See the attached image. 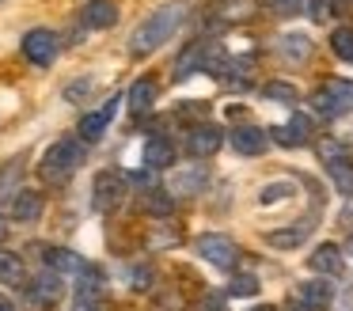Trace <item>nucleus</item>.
<instances>
[{"instance_id": "nucleus-1", "label": "nucleus", "mask_w": 353, "mask_h": 311, "mask_svg": "<svg viewBox=\"0 0 353 311\" xmlns=\"http://www.w3.org/2000/svg\"><path fill=\"white\" fill-rule=\"evenodd\" d=\"M183 19H186L183 4L156 8V12L148 15V19H141V27L130 34V57H148V53H156L179 27H183Z\"/></svg>"}, {"instance_id": "nucleus-2", "label": "nucleus", "mask_w": 353, "mask_h": 311, "mask_svg": "<svg viewBox=\"0 0 353 311\" xmlns=\"http://www.w3.org/2000/svg\"><path fill=\"white\" fill-rule=\"evenodd\" d=\"M84 156L88 152H84V141H80V137H57L39 159V179L46 182V186H65V182L77 174V167L84 163Z\"/></svg>"}, {"instance_id": "nucleus-3", "label": "nucleus", "mask_w": 353, "mask_h": 311, "mask_svg": "<svg viewBox=\"0 0 353 311\" xmlns=\"http://www.w3.org/2000/svg\"><path fill=\"white\" fill-rule=\"evenodd\" d=\"M194 250H198L209 265H216V270H232V265L239 262L236 239H232V235H224V232H201L198 239H194Z\"/></svg>"}, {"instance_id": "nucleus-4", "label": "nucleus", "mask_w": 353, "mask_h": 311, "mask_svg": "<svg viewBox=\"0 0 353 311\" xmlns=\"http://www.w3.org/2000/svg\"><path fill=\"white\" fill-rule=\"evenodd\" d=\"M125 197V174L122 171H99L92 182V209L95 212H114Z\"/></svg>"}, {"instance_id": "nucleus-5", "label": "nucleus", "mask_w": 353, "mask_h": 311, "mask_svg": "<svg viewBox=\"0 0 353 311\" xmlns=\"http://www.w3.org/2000/svg\"><path fill=\"white\" fill-rule=\"evenodd\" d=\"M57 50H61V42H57V34L50 27H34L23 34V57L31 61V65H54Z\"/></svg>"}, {"instance_id": "nucleus-6", "label": "nucleus", "mask_w": 353, "mask_h": 311, "mask_svg": "<svg viewBox=\"0 0 353 311\" xmlns=\"http://www.w3.org/2000/svg\"><path fill=\"white\" fill-rule=\"evenodd\" d=\"M118 103H122V99H118V95H110L107 103L99 106V110H88L84 118H80V126H77V137H80V141H84V144H95V141H99V137L107 133V126L114 121Z\"/></svg>"}, {"instance_id": "nucleus-7", "label": "nucleus", "mask_w": 353, "mask_h": 311, "mask_svg": "<svg viewBox=\"0 0 353 311\" xmlns=\"http://www.w3.org/2000/svg\"><path fill=\"white\" fill-rule=\"evenodd\" d=\"M65 292V277L54 270L39 273V277L31 281V288H27V300H31V308H54L57 300H61Z\"/></svg>"}, {"instance_id": "nucleus-8", "label": "nucleus", "mask_w": 353, "mask_h": 311, "mask_svg": "<svg viewBox=\"0 0 353 311\" xmlns=\"http://www.w3.org/2000/svg\"><path fill=\"white\" fill-rule=\"evenodd\" d=\"M221 144H224V133H221L216 126H209V121L194 126V129H190V137H186V152H190L194 159H209V156H216V152H221Z\"/></svg>"}, {"instance_id": "nucleus-9", "label": "nucleus", "mask_w": 353, "mask_h": 311, "mask_svg": "<svg viewBox=\"0 0 353 311\" xmlns=\"http://www.w3.org/2000/svg\"><path fill=\"white\" fill-rule=\"evenodd\" d=\"M156 95H160V80H156V76H137V80L130 83V91H125V106H130L133 118H141V114L152 110Z\"/></svg>"}, {"instance_id": "nucleus-10", "label": "nucleus", "mask_w": 353, "mask_h": 311, "mask_svg": "<svg viewBox=\"0 0 353 311\" xmlns=\"http://www.w3.org/2000/svg\"><path fill=\"white\" fill-rule=\"evenodd\" d=\"M103 296H107V273L95 270V265H84V270L77 273V303H92V308H99Z\"/></svg>"}, {"instance_id": "nucleus-11", "label": "nucleus", "mask_w": 353, "mask_h": 311, "mask_svg": "<svg viewBox=\"0 0 353 311\" xmlns=\"http://www.w3.org/2000/svg\"><path fill=\"white\" fill-rule=\"evenodd\" d=\"M270 137H274L281 148H300V144L312 141V118H307V114H292V121L274 126V129H270Z\"/></svg>"}, {"instance_id": "nucleus-12", "label": "nucleus", "mask_w": 353, "mask_h": 311, "mask_svg": "<svg viewBox=\"0 0 353 311\" xmlns=\"http://www.w3.org/2000/svg\"><path fill=\"white\" fill-rule=\"evenodd\" d=\"M46 212V197L39 190H16L12 194V205H8V217L19 220V224H34V220Z\"/></svg>"}, {"instance_id": "nucleus-13", "label": "nucleus", "mask_w": 353, "mask_h": 311, "mask_svg": "<svg viewBox=\"0 0 353 311\" xmlns=\"http://www.w3.org/2000/svg\"><path fill=\"white\" fill-rule=\"evenodd\" d=\"M42 265L54 270V273H61V277H77L88 262L77 254V250H69V247H42Z\"/></svg>"}, {"instance_id": "nucleus-14", "label": "nucleus", "mask_w": 353, "mask_h": 311, "mask_svg": "<svg viewBox=\"0 0 353 311\" xmlns=\"http://www.w3.org/2000/svg\"><path fill=\"white\" fill-rule=\"evenodd\" d=\"M80 23H84L88 30H110L118 23V4L114 0H88V4L80 8Z\"/></svg>"}, {"instance_id": "nucleus-15", "label": "nucleus", "mask_w": 353, "mask_h": 311, "mask_svg": "<svg viewBox=\"0 0 353 311\" xmlns=\"http://www.w3.org/2000/svg\"><path fill=\"white\" fill-rule=\"evenodd\" d=\"M296 300L304 303V308H312V311H323L330 300H334V285H330V277H312V281H304V285L296 288Z\"/></svg>"}, {"instance_id": "nucleus-16", "label": "nucleus", "mask_w": 353, "mask_h": 311, "mask_svg": "<svg viewBox=\"0 0 353 311\" xmlns=\"http://www.w3.org/2000/svg\"><path fill=\"white\" fill-rule=\"evenodd\" d=\"M307 265H312L315 273H323V277H334V273H342L345 265V254L338 243H319V247L307 254Z\"/></svg>"}, {"instance_id": "nucleus-17", "label": "nucleus", "mask_w": 353, "mask_h": 311, "mask_svg": "<svg viewBox=\"0 0 353 311\" xmlns=\"http://www.w3.org/2000/svg\"><path fill=\"white\" fill-rule=\"evenodd\" d=\"M175 163V144L168 133H152L145 141V167L148 171H163V167Z\"/></svg>"}, {"instance_id": "nucleus-18", "label": "nucleus", "mask_w": 353, "mask_h": 311, "mask_svg": "<svg viewBox=\"0 0 353 311\" xmlns=\"http://www.w3.org/2000/svg\"><path fill=\"white\" fill-rule=\"evenodd\" d=\"M228 144H232V152L236 156H262V148H266V133L262 129H254V126H239V129H232L228 133Z\"/></svg>"}, {"instance_id": "nucleus-19", "label": "nucleus", "mask_w": 353, "mask_h": 311, "mask_svg": "<svg viewBox=\"0 0 353 311\" xmlns=\"http://www.w3.org/2000/svg\"><path fill=\"white\" fill-rule=\"evenodd\" d=\"M277 53H281L285 61H312V53H315V42L307 34H300V30H289V34H281L277 38Z\"/></svg>"}, {"instance_id": "nucleus-20", "label": "nucleus", "mask_w": 353, "mask_h": 311, "mask_svg": "<svg viewBox=\"0 0 353 311\" xmlns=\"http://www.w3.org/2000/svg\"><path fill=\"white\" fill-rule=\"evenodd\" d=\"M205 190V171L201 167H183V171H175V179H171V186H168V194L171 197H194V194H201Z\"/></svg>"}, {"instance_id": "nucleus-21", "label": "nucleus", "mask_w": 353, "mask_h": 311, "mask_svg": "<svg viewBox=\"0 0 353 311\" xmlns=\"http://www.w3.org/2000/svg\"><path fill=\"white\" fill-rule=\"evenodd\" d=\"M327 174H330V182H334L338 194L353 197V156H350V152H342V156L327 159Z\"/></svg>"}, {"instance_id": "nucleus-22", "label": "nucleus", "mask_w": 353, "mask_h": 311, "mask_svg": "<svg viewBox=\"0 0 353 311\" xmlns=\"http://www.w3.org/2000/svg\"><path fill=\"white\" fill-rule=\"evenodd\" d=\"M224 76H228V83H236V88H251V80H254V57H251V53L224 57Z\"/></svg>"}, {"instance_id": "nucleus-23", "label": "nucleus", "mask_w": 353, "mask_h": 311, "mask_svg": "<svg viewBox=\"0 0 353 311\" xmlns=\"http://www.w3.org/2000/svg\"><path fill=\"white\" fill-rule=\"evenodd\" d=\"M307 232H312V220H304V224H296V228H277V232L266 235V243L277 250H296L300 243L307 239Z\"/></svg>"}, {"instance_id": "nucleus-24", "label": "nucleus", "mask_w": 353, "mask_h": 311, "mask_svg": "<svg viewBox=\"0 0 353 311\" xmlns=\"http://www.w3.org/2000/svg\"><path fill=\"white\" fill-rule=\"evenodd\" d=\"M145 212L156 217V220H168L171 212H175V197H171L168 190H160V186H148L145 190Z\"/></svg>"}, {"instance_id": "nucleus-25", "label": "nucleus", "mask_w": 353, "mask_h": 311, "mask_svg": "<svg viewBox=\"0 0 353 311\" xmlns=\"http://www.w3.org/2000/svg\"><path fill=\"white\" fill-rule=\"evenodd\" d=\"M27 277V265L19 254H12V250H0V285H23Z\"/></svg>"}, {"instance_id": "nucleus-26", "label": "nucleus", "mask_w": 353, "mask_h": 311, "mask_svg": "<svg viewBox=\"0 0 353 311\" xmlns=\"http://www.w3.org/2000/svg\"><path fill=\"white\" fill-rule=\"evenodd\" d=\"M323 91H327L330 99H334L338 106L345 110H353V80H342V76H330V80H323Z\"/></svg>"}, {"instance_id": "nucleus-27", "label": "nucleus", "mask_w": 353, "mask_h": 311, "mask_svg": "<svg viewBox=\"0 0 353 311\" xmlns=\"http://www.w3.org/2000/svg\"><path fill=\"white\" fill-rule=\"evenodd\" d=\"M262 95H266V99H274V103L296 106L300 91H296V83H289V80H266V83H262Z\"/></svg>"}, {"instance_id": "nucleus-28", "label": "nucleus", "mask_w": 353, "mask_h": 311, "mask_svg": "<svg viewBox=\"0 0 353 311\" xmlns=\"http://www.w3.org/2000/svg\"><path fill=\"white\" fill-rule=\"evenodd\" d=\"M201 68V42H190L183 53H179V65H175V80H186V76Z\"/></svg>"}, {"instance_id": "nucleus-29", "label": "nucleus", "mask_w": 353, "mask_h": 311, "mask_svg": "<svg viewBox=\"0 0 353 311\" xmlns=\"http://www.w3.org/2000/svg\"><path fill=\"white\" fill-rule=\"evenodd\" d=\"M330 50H334L342 61H350V65H353V27L330 30Z\"/></svg>"}, {"instance_id": "nucleus-30", "label": "nucleus", "mask_w": 353, "mask_h": 311, "mask_svg": "<svg viewBox=\"0 0 353 311\" xmlns=\"http://www.w3.org/2000/svg\"><path fill=\"white\" fill-rule=\"evenodd\" d=\"M19 174H23V156H16L12 163H4V167H0V197H8L12 190H16Z\"/></svg>"}, {"instance_id": "nucleus-31", "label": "nucleus", "mask_w": 353, "mask_h": 311, "mask_svg": "<svg viewBox=\"0 0 353 311\" xmlns=\"http://www.w3.org/2000/svg\"><path fill=\"white\" fill-rule=\"evenodd\" d=\"M92 88H95V76H80V80H69V83H65V99H69V103H84V99L92 95Z\"/></svg>"}, {"instance_id": "nucleus-32", "label": "nucleus", "mask_w": 353, "mask_h": 311, "mask_svg": "<svg viewBox=\"0 0 353 311\" xmlns=\"http://www.w3.org/2000/svg\"><path fill=\"white\" fill-rule=\"evenodd\" d=\"M312 110L319 114V118H342V106H338V103H334V99H330L323 88L312 95Z\"/></svg>"}, {"instance_id": "nucleus-33", "label": "nucleus", "mask_w": 353, "mask_h": 311, "mask_svg": "<svg viewBox=\"0 0 353 311\" xmlns=\"http://www.w3.org/2000/svg\"><path fill=\"white\" fill-rule=\"evenodd\" d=\"M292 194H296V186H292V182H274V186H266V190H262V194H259V205H274V201H285V197H292Z\"/></svg>"}, {"instance_id": "nucleus-34", "label": "nucleus", "mask_w": 353, "mask_h": 311, "mask_svg": "<svg viewBox=\"0 0 353 311\" xmlns=\"http://www.w3.org/2000/svg\"><path fill=\"white\" fill-rule=\"evenodd\" d=\"M152 265H145V262H137V265H130V288H137V292H148L152 288Z\"/></svg>"}, {"instance_id": "nucleus-35", "label": "nucleus", "mask_w": 353, "mask_h": 311, "mask_svg": "<svg viewBox=\"0 0 353 311\" xmlns=\"http://www.w3.org/2000/svg\"><path fill=\"white\" fill-rule=\"evenodd\" d=\"M254 292H259V277H251V273H236L228 281V296H254Z\"/></svg>"}, {"instance_id": "nucleus-36", "label": "nucleus", "mask_w": 353, "mask_h": 311, "mask_svg": "<svg viewBox=\"0 0 353 311\" xmlns=\"http://www.w3.org/2000/svg\"><path fill=\"white\" fill-rule=\"evenodd\" d=\"M262 4H266L274 15H281V19H292V15L304 12V0H262Z\"/></svg>"}, {"instance_id": "nucleus-37", "label": "nucleus", "mask_w": 353, "mask_h": 311, "mask_svg": "<svg viewBox=\"0 0 353 311\" xmlns=\"http://www.w3.org/2000/svg\"><path fill=\"white\" fill-rule=\"evenodd\" d=\"M307 15H312V23H327L330 19V0H307Z\"/></svg>"}, {"instance_id": "nucleus-38", "label": "nucleus", "mask_w": 353, "mask_h": 311, "mask_svg": "<svg viewBox=\"0 0 353 311\" xmlns=\"http://www.w3.org/2000/svg\"><path fill=\"white\" fill-rule=\"evenodd\" d=\"M8 239V217H4V212H0V243Z\"/></svg>"}, {"instance_id": "nucleus-39", "label": "nucleus", "mask_w": 353, "mask_h": 311, "mask_svg": "<svg viewBox=\"0 0 353 311\" xmlns=\"http://www.w3.org/2000/svg\"><path fill=\"white\" fill-rule=\"evenodd\" d=\"M289 311H312V308H304L300 300H289Z\"/></svg>"}, {"instance_id": "nucleus-40", "label": "nucleus", "mask_w": 353, "mask_h": 311, "mask_svg": "<svg viewBox=\"0 0 353 311\" xmlns=\"http://www.w3.org/2000/svg\"><path fill=\"white\" fill-rule=\"evenodd\" d=\"M0 311H16V303H12V300H4V296H0Z\"/></svg>"}, {"instance_id": "nucleus-41", "label": "nucleus", "mask_w": 353, "mask_h": 311, "mask_svg": "<svg viewBox=\"0 0 353 311\" xmlns=\"http://www.w3.org/2000/svg\"><path fill=\"white\" fill-rule=\"evenodd\" d=\"M251 311H277V308H274V303H254Z\"/></svg>"}, {"instance_id": "nucleus-42", "label": "nucleus", "mask_w": 353, "mask_h": 311, "mask_svg": "<svg viewBox=\"0 0 353 311\" xmlns=\"http://www.w3.org/2000/svg\"><path fill=\"white\" fill-rule=\"evenodd\" d=\"M77 311H99V308H92V303H77Z\"/></svg>"}, {"instance_id": "nucleus-43", "label": "nucleus", "mask_w": 353, "mask_h": 311, "mask_svg": "<svg viewBox=\"0 0 353 311\" xmlns=\"http://www.w3.org/2000/svg\"><path fill=\"white\" fill-rule=\"evenodd\" d=\"M350 254H353V239H350Z\"/></svg>"}]
</instances>
